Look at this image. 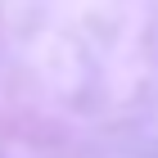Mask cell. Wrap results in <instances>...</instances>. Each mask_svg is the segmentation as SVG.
<instances>
[]
</instances>
